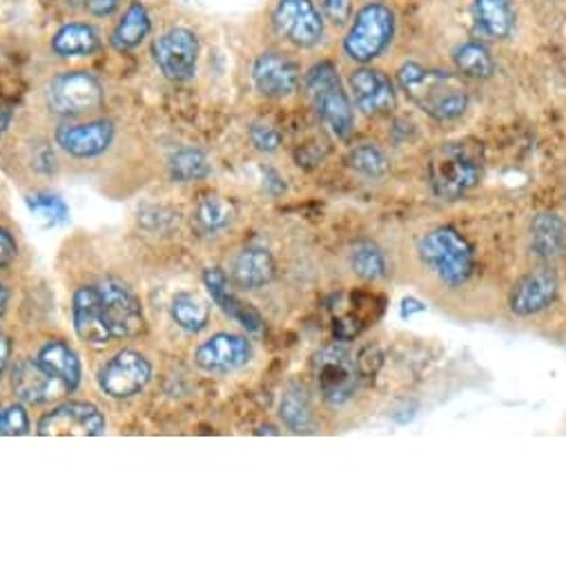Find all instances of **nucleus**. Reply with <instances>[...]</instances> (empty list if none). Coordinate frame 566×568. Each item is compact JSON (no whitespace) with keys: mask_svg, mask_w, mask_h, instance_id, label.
Segmentation results:
<instances>
[{"mask_svg":"<svg viewBox=\"0 0 566 568\" xmlns=\"http://www.w3.org/2000/svg\"><path fill=\"white\" fill-rule=\"evenodd\" d=\"M397 85L417 110L439 123L462 119L471 105V92L462 77L420 63H404L397 70Z\"/></svg>","mask_w":566,"mask_h":568,"instance_id":"nucleus-1","label":"nucleus"},{"mask_svg":"<svg viewBox=\"0 0 566 568\" xmlns=\"http://www.w3.org/2000/svg\"><path fill=\"white\" fill-rule=\"evenodd\" d=\"M420 263L444 288H462L475 270L471 243L455 227H437L417 243Z\"/></svg>","mask_w":566,"mask_h":568,"instance_id":"nucleus-2","label":"nucleus"},{"mask_svg":"<svg viewBox=\"0 0 566 568\" xmlns=\"http://www.w3.org/2000/svg\"><path fill=\"white\" fill-rule=\"evenodd\" d=\"M395 32V10L384 0H371L351 21L344 39V54L360 65H371L393 45Z\"/></svg>","mask_w":566,"mask_h":568,"instance_id":"nucleus-3","label":"nucleus"},{"mask_svg":"<svg viewBox=\"0 0 566 568\" xmlns=\"http://www.w3.org/2000/svg\"><path fill=\"white\" fill-rule=\"evenodd\" d=\"M306 92L324 125L337 139L348 141L355 132V112L335 63L322 61L313 65L306 74Z\"/></svg>","mask_w":566,"mask_h":568,"instance_id":"nucleus-4","label":"nucleus"},{"mask_svg":"<svg viewBox=\"0 0 566 568\" xmlns=\"http://www.w3.org/2000/svg\"><path fill=\"white\" fill-rule=\"evenodd\" d=\"M482 179L479 161L462 145H444L428 163V183L435 196L457 201Z\"/></svg>","mask_w":566,"mask_h":568,"instance_id":"nucleus-5","label":"nucleus"},{"mask_svg":"<svg viewBox=\"0 0 566 568\" xmlns=\"http://www.w3.org/2000/svg\"><path fill=\"white\" fill-rule=\"evenodd\" d=\"M313 375L320 388V395L331 406H344L353 399L357 384H360V371L355 357L348 353L346 346L333 344L322 348L313 359Z\"/></svg>","mask_w":566,"mask_h":568,"instance_id":"nucleus-6","label":"nucleus"},{"mask_svg":"<svg viewBox=\"0 0 566 568\" xmlns=\"http://www.w3.org/2000/svg\"><path fill=\"white\" fill-rule=\"evenodd\" d=\"M272 23L281 39L302 50L317 48L326 32V21L315 0H276Z\"/></svg>","mask_w":566,"mask_h":568,"instance_id":"nucleus-7","label":"nucleus"},{"mask_svg":"<svg viewBox=\"0 0 566 568\" xmlns=\"http://www.w3.org/2000/svg\"><path fill=\"white\" fill-rule=\"evenodd\" d=\"M48 105L61 116H79L103 105V88L88 72H63L48 85Z\"/></svg>","mask_w":566,"mask_h":568,"instance_id":"nucleus-8","label":"nucleus"},{"mask_svg":"<svg viewBox=\"0 0 566 568\" xmlns=\"http://www.w3.org/2000/svg\"><path fill=\"white\" fill-rule=\"evenodd\" d=\"M154 61L161 74L170 81H188L196 72L199 39L188 28H172L154 41Z\"/></svg>","mask_w":566,"mask_h":568,"instance_id":"nucleus-9","label":"nucleus"},{"mask_svg":"<svg viewBox=\"0 0 566 568\" xmlns=\"http://www.w3.org/2000/svg\"><path fill=\"white\" fill-rule=\"evenodd\" d=\"M99 293H101V302H103V311H105L112 337L128 339V337L141 335L145 326L143 308L137 295L125 286V283L121 278L110 276L101 283Z\"/></svg>","mask_w":566,"mask_h":568,"instance_id":"nucleus-10","label":"nucleus"},{"mask_svg":"<svg viewBox=\"0 0 566 568\" xmlns=\"http://www.w3.org/2000/svg\"><path fill=\"white\" fill-rule=\"evenodd\" d=\"M152 379L150 362L137 351H121L99 373V386L112 399L139 395Z\"/></svg>","mask_w":566,"mask_h":568,"instance_id":"nucleus-11","label":"nucleus"},{"mask_svg":"<svg viewBox=\"0 0 566 568\" xmlns=\"http://www.w3.org/2000/svg\"><path fill=\"white\" fill-rule=\"evenodd\" d=\"M300 65L283 52L267 50L252 65V83L265 99H289L300 88Z\"/></svg>","mask_w":566,"mask_h":568,"instance_id":"nucleus-12","label":"nucleus"},{"mask_svg":"<svg viewBox=\"0 0 566 568\" xmlns=\"http://www.w3.org/2000/svg\"><path fill=\"white\" fill-rule=\"evenodd\" d=\"M559 293V281L550 267H535L526 272L508 295V308L515 317H535L553 306Z\"/></svg>","mask_w":566,"mask_h":568,"instance_id":"nucleus-13","label":"nucleus"},{"mask_svg":"<svg viewBox=\"0 0 566 568\" xmlns=\"http://www.w3.org/2000/svg\"><path fill=\"white\" fill-rule=\"evenodd\" d=\"M108 428L103 413L88 402H68L57 406L39 422V435H54V437H97L103 435Z\"/></svg>","mask_w":566,"mask_h":568,"instance_id":"nucleus-14","label":"nucleus"},{"mask_svg":"<svg viewBox=\"0 0 566 568\" xmlns=\"http://www.w3.org/2000/svg\"><path fill=\"white\" fill-rule=\"evenodd\" d=\"M348 85H351L355 105L366 116L391 114L397 105V94H395L393 81L377 68L360 65L357 70L351 72Z\"/></svg>","mask_w":566,"mask_h":568,"instance_id":"nucleus-15","label":"nucleus"},{"mask_svg":"<svg viewBox=\"0 0 566 568\" xmlns=\"http://www.w3.org/2000/svg\"><path fill=\"white\" fill-rule=\"evenodd\" d=\"M72 322L81 342L90 346L110 344L112 331L103 311L101 293L94 286H81L72 300Z\"/></svg>","mask_w":566,"mask_h":568,"instance_id":"nucleus-16","label":"nucleus"},{"mask_svg":"<svg viewBox=\"0 0 566 568\" xmlns=\"http://www.w3.org/2000/svg\"><path fill=\"white\" fill-rule=\"evenodd\" d=\"M194 359L205 373H232L252 359V346L245 337L219 333L196 348Z\"/></svg>","mask_w":566,"mask_h":568,"instance_id":"nucleus-17","label":"nucleus"},{"mask_svg":"<svg viewBox=\"0 0 566 568\" xmlns=\"http://www.w3.org/2000/svg\"><path fill=\"white\" fill-rule=\"evenodd\" d=\"M12 388L21 402L34 406L48 404L68 390L65 384L57 379L39 359H23L17 364L12 373Z\"/></svg>","mask_w":566,"mask_h":568,"instance_id":"nucleus-18","label":"nucleus"},{"mask_svg":"<svg viewBox=\"0 0 566 568\" xmlns=\"http://www.w3.org/2000/svg\"><path fill=\"white\" fill-rule=\"evenodd\" d=\"M114 141V125L110 121H92L81 125H63L57 130V143L70 156L94 159L108 152Z\"/></svg>","mask_w":566,"mask_h":568,"instance_id":"nucleus-19","label":"nucleus"},{"mask_svg":"<svg viewBox=\"0 0 566 568\" xmlns=\"http://www.w3.org/2000/svg\"><path fill=\"white\" fill-rule=\"evenodd\" d=\"M203 283L212 297V302L230 317L234 320L239 326H243L247 333L259 335L263 331V317L245 302H241L232 291L228 276L219 270V267H210L203 272Z\"/></svg>","mask_w":566,"mask_h":568,"instance_id":"nucleus-20","label":"nucleus"},{"mask_svg":"<svg viewBox=\"0 0 566 568\" xmlns=\"http://www.w3.org/2000/svg\"><path fill=\"white\" fill-rule=\"evenodd\" d=\"M528 250L537 261H555L566 254V221L555 212H539L528 225Z\"/></svg>","mask_w":566,"mask_h":568,"instance_id":"nucleus-21","label":"nucleus"},{"mask_svg":"<svg viewBox=\"0 0 566 568\" xmlns=\"http://www.w3.org/2000/svg\"><path fill=\"white\" fill-rule=\"evenodd\" d=\"M471 17L479 37L488 41H508L517 26L513 0H473Z\"/></svg>","mask_w":566,"mask_h":568,"instance_id":"nucleus-22","label":"nucleus"},{"mask_svg":"<svg viewBox=\"0 0 566 568\" xmlns=\"http://www.w3.org/2000/svg\"><path fill=\"white\" fill-rule=\"evenodd\" d=\"M276 265L265 247H245L232 263V276L236 286L245 291L265 288L274 278Z\"/></svg>","mask_w":566,"mask_h":568,"instance_id":"nucleus-23","label":"nucleus"},{"mask_svg":"<svg viewBox=\"0 0 566 568\" xmlns=\"http://www.w3.org/2000/svg\"><path fill=\"white\" fill-rule=\"evenodd\" d=\"M279 417L289 430L297 435H309L315 430V410L309 390L302 384H291L281 397Z\"/></svg>","mask_w":566,"mask_h":568,"instance_id":"nucleus-24","label":"nucleus"},{"mask_svg":"<svg viewBox=\"0 0 566 568\" xmlns=\"http://www.w3.org/2000/svg\"><path fill=\"white\" fill-rule=\"evenodd\" d=\"M152 30V19L148 8L141 3V0H132L128 10L123 12V19L117 23L110 43L117 52H130L139 48Z\"/></svg>","mask_w":566,"mask_h":568,"instance_id":"nucleus-25","label":"nucleus"},{"mask_svg":"<svg viewBox=\"0 0 566 568\" xmlns=\"http://www.w3.org/2000/svg\"><path fill=\"white\" fill-rule=\"evenodd\" d=\"M101 48L99 32L88 23L63 26L52 39V52L61 59L90 57Z\"/></svg>","mask_w":566,"mask_h":568,"instance_id":"nucleus-26","label":"nucleus"},{"mask_svg":"<svg viewBox=\"0 0 566 568\" xmlns=\"http://www.w3.org/2000/svg\"><path fill=\"white\" fill-rule=\"evenodd\" d=\"M453 63L459 77L473 81H486L495 74V59L486 43L482 41H464L453 50Z\"/></svg>","mask_w":566,"mask_h":568,"instance_id":"nucleus-27","label":"nucleus"},{"mask_svg":"<svg viewBox=\"0 0 566 568\" xmlns=\"http://www.w3.org/2000/svg\"><path fill=\"white\" fill-rule=\"evenodd\" d=\"M39 362L65 384L68 390H77L81 384V362L77 353L65 342H48L41 353Z\"/></svg>","mask_w":566,"mask_h":568,"instance_id":"nucleus-28","label":"nucleus"},{"mask_svg":"<svg viewBox=\"0 0 566 568\" xmlns=\"http://www.w3.org/2000/svg\"><path fill=\"white\" fill-rule=\"evenodd\" d=\"M351 270L366 283H377L388 276V258L386 252L371 243L362 241L351 252Z\"/></svg>","mask_w":566,"mask_h":568,"instance_id":"nucleus-29","label":"nucleus"},{"mask_svg":"<svg viewBox=\"0 0 566 568\" xmlns=\"http://www.w3.org/2000/svg\"><path fill=\"white\" fill-rule=\"evenodd\" d=\"M172 320L185 333H201L210 322V306L192 293H179L172 300Z\"/></svg>","mask_w":566,"mask_h":568,"instance_id":"nucleus-30","label":"nucleus"},{"mask_svg":"<svg viewBox=\"0 0 566 568\" xmlns=\"http://www.w3.org/2000/svg\"><path fill=\"white\" fill-rule=\"evenodd\" d=\"M194 221L201 232L216 234L234 221V205L221 196H205L196 205Z\"/></svg>","mask_w":566,"mask_h":568,"instance_id":"nucleus-31","label":"nucleus"},{"mask_svg":"<svg viewBox=\"0 0 566 568\" xmlns=\"http://www.w3.org/2000/svg\"><path fill=\"white\" fill-rule=\"evenodd\" d=\"M346 163L362 176L366 179H382L388 174L391 170V161L384 154L382 148H377L375 143H362L357 148H353L346 156Z\"/></svg>","mask_w":566,"mask_h":568,"instance_id":"nucleus-32","label":"nucleus"},{"mask_svg":"<svg viewBox=\"0 0 566 568\" xmlns=\"http://www.w3.org/2000/svg\"><path fill=\"white\" fill-rule=\"evenodd\" d=\"M28 207L32 212V216L43 225V227H57L70 221V207L68 203L50 192H37L30 194L28 199Z\"/></svg>","mask_w":566,"mask_h":568,"instance_id":"nucleus-33","label":"nucleus"},{"mask_svg":"<svg viewBox=\"0 0 566 568\" xmlns=\"http://www.w3.org/2000/svg\"><path fill=\"white\" fill-rule=\"evenodd\" d=\"M170 174L179 183H190V181H201L210 174V163L205 154L196 148H181L179 152L172 154L170 159Z\"/></svg>","mask_w":566,"mask_h":568,"instance_id":"nucleus-34","label":"nucleus"},{"mask_svg":"<svg viewBox=\"0 0 566 568\" xmlns=\"http://www.w3.org/2000/svg\"><path fill=\"white\" fill-rule=\"evenodd\" d=\"M30 433V417L23 406H0V437H17Z\"/></svg>","mask_w":566,"mask_h":568,"instance_id":"nucleus-35","label":"nucleus"},{"mask_svg":"<svg viewBox=\"0 0 566 568\" xmlns=\"http://www.w3.org/2000/svg\"><path fill=\"white\" fill-rule=\"evenodd\" d=\"M320 12L324 17V21L344 28L353 21L355 17V6L353 0H320Z\"/></svg>","mask_w":566,"mask_h":568,"instance_id":"nucleus-36","label":"nucleus"},{"mask_svg":"<svg viewBox=\"0 0 566 568\" xmlns=\"http://www.w3.org/2000/svg\"><path fill=\"white\" fill-rule=\"evenodd\" d=\"M250 141H252V145H254L259 152L270 154V152H276V150H279V145H281V134H279L272 125H267V123H254V125L250 128Z\"/></svg>","mask_w":566,"mask_h":568,"instance_id":"nucleus-37","label":"nucleus"},{"mask_svg":"<svg viewBox=\"0 0 566 568\" xmlns=\"http://www.w3.org/2000/svg\"><path fill=\"white\" fill-rule=\"evenodd\" d=\"M19 254V245H17V239L6 230L0 227V267L10 265Z\"/></svg>","mask_w":566,"mask_h":568,"instance_id":"nucleus-38","label":"nucleus"},{"mask_svg":"<svg viewBox=\"0 0 566 568\" xmlns=\"http://www.w3.org/2000/svg\"><path fill=\"white\" fill-rule=\"evenodd\" d=\"M121 8V0H85V10L97 19H108Z\"/></svg>","mask_w":566,"mask_h":568,"instance_id":"nucleus-39","label":"nucleus"},{"mask_svg":"<svg viewBox=\"0 0 566 568\" xmlns=\"http://www.w3.org/2000/svg\"><path fill=\"white\" fill-rule=\"evenodd\" d=\"M10 355H12V342L8 335H0V377H3L6 368H8V362H10Z\"/></svg>","mask_w":566,"mask_h":568,"instance_id":"nucleus-40","label":"nucleus"},{"mask_svg":"<svg viewBox=\"0 0 566 568\" xmlns=\"http://www.w3.org/2000/svg\"><path fill=\"white\" fill-rule=\"evenodd\" d=\"M10 123H12V110H10V105L0 103V139H3L6 132L10 130Z\"/></svg>","mask_w":566,"mask_h":568,"instance_id":"nucleus-41","label":"nucleus"},{"mask_svg":"<svg viewBox=\"0 0 566 568\" xmlns=\"http://www.w3.org/2000/svg\"><path fill=\"white\" fill-rule=\"evenodd\" d=\"M8 302H10V293H8V288L3 286V283H0V317L6 315V311H8Z\"/></svg>","mask_w":566,"mask_h":568,"instance_id":"nucleus-42","label":"nucleus"}]
</instances>
